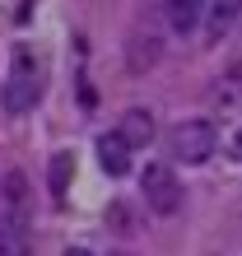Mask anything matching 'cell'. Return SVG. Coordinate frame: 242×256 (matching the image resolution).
<instances>
[{"instance_id":"cell-3","label":"cell","mask_w":242,"mask_h":256,"mask_svg":"<svg viewBox=\"0 0 242 256\" xmlns=\"http://www.w3.org/2000/svg\"><path fill=\"white\" fill-rule=\"evenodd\" d=\"M140 191H144V200H149L154 214H177V210H182V196H186L168 163H149V168L140 172Z\"/></svg>"},{"instance_id":"cell-1","label":"cell","mask_w":242,"mask_h":256,"mask_svg":"<svg viewBox=\"0 0 242 256\" xmlns=\"http://www.w3.org/2000/svg\"><path fill=\"white\" fill-rule=\"evenodd\" d=\"M38 98H42V66L28 47H14L10 52V74L0 84V102H5V112L24 116V112L38 108Z\"/></svg>"},{"instance_id":"cell-8","label":"cell","mask_w":242,"mask_h":256,"mask_svg":"<svg viewBox=\"0 0 242 256\" xmlns=\"http://www.w3.org/2000/svg\"><path fill=\"white\" fill-rule=\"evenodd\" d=\"M238 14H242V0H210V33L224 38L238 24Z\"/></svg>"},{"instance_id":"cell-6","label":"cell","mask_w":242,"mask_h":256,"mask_svg":"<svg viewBox=\"0 0 242 256\" xmlns=\"http://www.w3.org/2000/svg\"><path fill=\"white\" fill-rule=\"evenodd\" d=\"M121 135H126V140H130V149H149V144H154V112H149V108H126V112H121V126H116Z\"/></svg>"},{"instance_id":"cell-5","label":"cell","mask_w":242,"mask_h":256,"mask_svg":"<svg viewBox=\"0 0 242 256\" xmlns=\"http://www.w3.org/2000/svg\"><path fill=\"white\" fill-rule=\"evenodd\" d=\"M130 154H135V149H130V140L121 130H102L98 135V163H102L108 177H126L130 172Z\"/></svg>"},{"instance_id":"cell-2","label":"cell","mask_w":242,"mask_h":256,"mask_svg":"<svg viewBox=\"0 0 242 256\" xmlns=\"http://www.w3.org/2000/svg\"><path fill=\"white\" fill-rule=\"evenodd\" d=\"M214 149H219V130H214V122H205V116H186V122H177L168 130V154H172V163L196 168V163H205Z\"/></svg>"},{"instance_id":"cell-11","label":"cell","mask_w":242,"mask_h":256,"mask_svg":"<svg viewBox=\"0 0 242 256\" xmlns=\"http://www.w3.org/2000/svg\"><path fill=\"white\" fill-rule=\"evenodd\" d=\"M228 149H233V158L242 163V126H238V135H233V144H228Z\"/></svg>"},{"instance_id":"cell-10","label":"cell","mask_w":242,"mask_h":256,"mask_svg":"<svg viewBox=\"0 0 242 256\" xmlns=\"http://www.w3.org/2000/svg\"><path fill=\"white\" fill-rule=\"evenodd\" d=\"M66 177H70V154H56V163H52V196L56 200L66 196Z\"/></svg>"},{"instance_id":"cell-12","label":"cell","mask_w":242,"mask_h":256,"mask_svg":"<svg viewBox=\"0 0 242 256\" xmlns=\"http://www.w3.org/2000/svg\"><path fill=\"white\" fill-rule=\"evenodd\" d=\"M66 256H94L88 247H66Z\"/></svg>"},{"instance_id":"cell-7","label":"cell","mask_w":242,"mask_h":256,"mask_svg":"<svg viewBox=\"0 0 242 256\" xmlns=\"http://www.w3.org/2000/svg\"><path fill=\"white\" fill-rule=\"evenodd\" d=\"M205 10H210V0H168V24H172V33L191 38Z\"/></svg>"},{"instance_id":"cell-4","label":"cell","mask_w":242,"mask_h":256,"mask_svg":"<svg viewBox=\"0 0 242 256\" xmlns=\"http://www.w3.org/2000/svg\"><path fill=\"white\" fill-rule=\"evenodd\" d=\"M33 238H28L24 205H0V256H28Z\"/></svg>"},{"instance_id":"cell-9","label":"cell","mask_w":242,"mask_h":256,"mask_svg":"<svg viewBox=\"0 0 242 256\" xmlns=\"http://www.w3.org/2000/svg\"><path fill=\"white\" fill-rule=\"evenodd\" d=\"M0 196H5V205H24L28 200V177L19 168H10L5 172V186H0Z\"/></svg>"}]
</instances>
